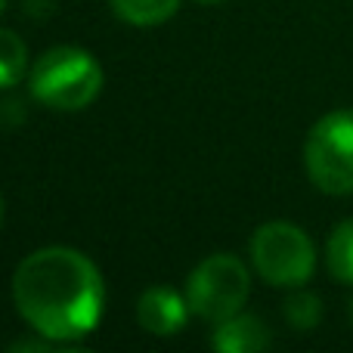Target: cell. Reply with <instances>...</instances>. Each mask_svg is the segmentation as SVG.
<instances>
[{"label": "cell", "instance_id": "6da1fadb", "mask_svg": "<svg viewBox=\"0 0 353 353\" xmlns=\"http://www.w3.org/2000/svg\"><path fill=\"white\" fill-rule=\"evenodd\" d=\"M12 301L22 319L59 344L87 338L103 319L105 288L90 257L74 248H41L19 263Z\"/></svg>", "mask_w": 353, "mask_h": 353}, {"label": "cell", "instance_id": "7a4b0ae2", "mask_svg": "<svg viewBox=\"0 0 353 353\" xmlns=\"http://www.w3.org/2000/svg\"><path fill=\"white\" fill-rule=\"evenodd\" d=\"M31 97L56 112H78L103 90V68L81 47H53L31 68Z\"/></svg>", "mask_w": 353, "mask_h": 353}, {"label": "cell", "instance_id": "3957f363", "mask_svg": "<svg viewBox=\"0 0 353 353\" xmlns=\"http://www.w3.org/2000/svg\"><path fill=\"white\" fill-rule=\"evenodd\" d=\"M251 261L263 282L282 288H301L316 270V251L301 226L288 220L257 226L251 236Z\"/></svg>", "mask_w": 353, "mask_h": 353}, {"label": "cell", "instance_id": "277c9868", "mask_svg": "<svg viewBox=\"0 0 353 353\" xmlns=\"http://www.w3.org/2000/svg\"><path fill=\"white\" fill-rule=\"evenodd\" d=\"M304 165L313 186L325 195L353 192V109H335L313 124Z\"/></svg>", "mask_w": 353, "mask_h": 353}, {"label": "cell", "instance_id": "5b68a950", "mask_svg": "<svg viewBox=\"0 0 353 353\" xmlns=\"http://www.w3.org/2000/svg\"><path fill=\"white\" fill-rule=\"evenodd\" d=\"M248 270L232 254H211L192 270L186 282L189 310L201 316L205 323H223L236 316L242 304L248 301Z\"/></svg>", "mask_w": 353, "mask_h": 353}, {"label": "cell", "instance_id": "8992f818", "mask_svg": "<svg viewBox=\"0 0 353 353\" xmlns=\"http://www.w3.org/2000/svg\"><path fill=\"white\" fill-rule=\"evenodd\" d=\"M137 319L149 335H176L189 319V301L180 298L174 288L155 285L137 301Z\"/></svg>", "mask_w": 353, "mask_h": 353}, {"label": "cell", "instance_id": "52a82bcc", "mask_svg": "<svg viewBox=\"0 0 353 353\" xmlns=\"http://www.w3.org/2000/svg\"><path fill=\"white\" fill-rule=\"evenodd\" d=\"M211 347L220 353H257L270 347V332L257 316L239 310L236 316L217 323L211 335Z\"/></svg>", "mask_w": 353, "mask_h": 353}, {"label": "cell", "instance_id": "ba28073f", "mask_svg": "<svg viewBox=\"0 0 353 353\" xmlns=\"http://www.w3.org/2000/svg\"><path fill=\"white\" fill-rule=\"evenodd\" d=\"M325 267L332 279L353 285V217L341 220L325 242Z\"/></svg>", "mask_w": 353, "mask_h": 353}, {"label": "cell", "instance_id": "9c48e42d", "mask_svg": "<svg viewBox=\"0 0 353 353\" xmlns=\"http://www.w3.org/2000/svg\"><path fill=\"white\" fill-rule=\"evenodd\" d=\"M118 19L130 25H161L180 10V0H109Z\"/></svg>", "mask_w": 353, "mask_h": 353}, {"label": "cell", "instance_id": "30bf717a", "mask_svg": "<svg viewBox=\"0 0 353 353\" xmlns=\"http://www.w3.org/2000/svg\"><path fill=\"white\" fill-rule=\"evenodd\" d=\"M25 62H28V50L25 41L10 28H0V90L19 84L25 74Z\"/></svg>", "mask_w": 353, "mask_h": 353}, {"label": "cell", "instance_id": "8fae6325", "mask_svg": "<svg viewBox=\"0 0 353 353\" xmlns=\"http://www.w3.org/2000/svg\"><path fill=\"white\" fill-rule=\"evenodd\" d=\"M285 319H288V325L298 332L316 329L319 319H323V301L310 292H294L292 298L285 301Z\"/></svg>", "mask_w": 353, "mask_h": 353}, {"label": "cell", "instance_id": "7c38bea8", "mask_svg": "<svg viewBox=\"0 0 353 353\" xmlns=\"http://www.w3.org/2000/svg\"><path fill=\"white\" fill-rule=\"evenodd\" d=\"M347 319H350V325H353V298H350V304H347Z\"/></svg>", "mask_w": 353, "mask_h": 353}, {"label": "cell", "instance_id": "4fadbf2b", "mask_svg": "<svg viewBox=\"0 0 353 353\" xmlns=\"http://www.w3.org/2000/svg\"><path fill=\"white\" fill-rule=\"evenodd\" d=\"M0 220H3V199H0Z\"/></svg>", "mask_w": 353, "mask_h": 353}, {"label": "cell", "instance_id": "5bb4252c", "mask_svg": "<svg viewBox=\"0 0 353 353\" xmlns=\"http://www.w3.org/2000/svg\"><path fill=\"white\" fill-rule=\"evenodd\" d=\"M6 10V0H0V12H3Z\"/></svg>", "mask_w": 353, "mask_h": 353}, {"label": "cell", "instance_id": "9a60e30c", "mask_svg": "<svg viewBox=\"0 0 353 353\" xmlns=\"http://www.w3.org/2000/svg\"><path fill=\"white\" fill-rule=\"evenodd\" d=\"M199 3H217V0H199Z\"/></svg>", "mask_w": 353, "mask_h": 353}]
</instances>
